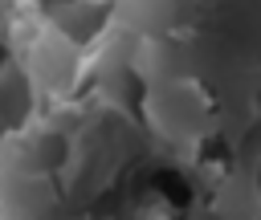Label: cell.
Wrapping results in <instances>:
<instances>
[{"label":"cell","instance_id":"1","mask_svg":"<svg viewBox=\"0 0 261 220\" xmlns=\"http://www.w3.org/2000/svg\"><path fill=\"white\" fill-rule=\"evenodd\" d=\"M253 187H257V196H261V163H257V171H253Z\"/></svg>","mask_w":261,"mask_h":220}]
</instances>
